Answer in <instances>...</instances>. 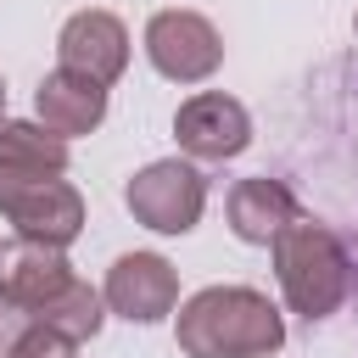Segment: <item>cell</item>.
<instances>
[{
    "instance_id": "16",
    "label": "cell",
    "mask_w": 358,
    "mask_h": 358,
    "mask_svg": "<svg viewBox=\"0 0 358 358\" xmlns=\"http://www.w3.org/2000/svg\"><path fill=\"white\" fill-rule=\"evenodd\" d=\"M352 28H358V17H352Z\"/></svg>"
},
{
    "instance_id": "4",
    "label": "cell",
    "mask_w": 358,
    "mask_h": 358,
    "mask_svg": "<svg viewBox=\"0 0 358 358\" xmlns=\"http://www.w3.org/2000/svg\"><path fill=\"white\" fill-rule=\"evenodd\" d=\"M123 201H129V213L145 229H157V235H190L201 224V207H207V179H201L196 162L162 157V162H145L123 185Z\"/></svg>"
},
{
    "instance_id": "14",
    "label": "cell",
    "mask_w": 358,
    "mask_h": 358,
    "mask_svg": "<svg viewBox=\"0 0 358 358\" xmlns=\"http://www.w3.org/2000/svg\"><path fill=\"white\" fill-rule=\"evenodd\" d=\"M6 358H73V341L56 336V330H45V324H28V330L11 341Z\"/></svg>"
},
{
    "instance_id": "11",
    "label": "cell",
    "mask_w": 358,
    "mask_h": 358,
    "mask_svg": "<svg viewBox=\"0 0 358 358\" xmlns=\"http://www.w3.org/2000/svg\"><path fill=\"white\" fill-rule=\"evenodd\" d=\"M291 218H296V196H291L280 179H268V173L241 179V185L229 190V229H235L246 246H274V235H280Z\"/></svg>"
},
{
    "instance_id": "7",
    "label": "cell",
    "mask_w": 358,
    "mask_h": 358,
    "mask_svg": "<svg viewBox=\"0 0 358 358\" xmlns=\"http://www.w3.org/2000/svg\"><path fill=\"white\" fill-rule=\"evenodd\" d=\"M56 67L90 78V84H117L129 67V28L112 11H73L56 34Z\"/></svg>"
},
{
    "instance_id": "8",
    "label": "cell",
    "mask_w": 358,
    "mask_h": 358,
    "mask_svg": "<svg viewBox=\"0 0 358 358\" xmlns=\"http://www.w3.org/2000/svg\"><path fill=\"white\" fill-rule=\"evenodd\" d=\"M101 296H106V308L123 313L129 324H157V319H168L173 302H179V274H173V263L157 257V252H123V257L106 268Z\"/></svg>"
},
{
    "instance_id": "10",
    "label": "cell",
    "mask_w": 358,
    "mask_h": 358,
    "mask_svg": "<svg viewBox=\"0 0 358 358\" xmlns=\"http://www.w3.org/2000/svg\"><path fill=\"white\" fill-rule=\"evenodd\" d=\"M34 112H39V123H45L50 134L78 140V134L101 129V117H106V90L90 84V78H78V73H67V67H56V73L39 78Z\"/></svg>"
},
{
    "instance_id": "5",
    "label": "cell",
    "mask_w": 358,
    "mask_h": 358,
    "mask_svg": "<svg viewBox=\"0 0 358 358\" xmlns=\"http://www.w3.org/2000/svg\"><path fill=\"white\" fill-rule=\"evenodd\" d=\"M145 56H151V67L162 73V78H173V84H201V78H213L218 73V62H224V39H218V28L201 17V11H157L151 22H145Z\"/></svg>"
},
{
    "instance_id": "15",
    "label": "cell",
    "mask_w": 358,
    "mask_h": 358,
    "mask_svg": "<svg viewBox=\"0 0 358 358\" xmlns=\"http://www.w3.org/2000/svg\"><path fill=\"white\" fill-rule=\"evenodd\" d=\"M0 117H6V78H0Z\"/></svg>"
},
{
    "instance_id": "1",
    "label": "cell",
    "mask_w": 358,
    "mask_h": 358,
    "mask_svg": "<svg viewBox=\"0 0 358 358\" xmlns=\"http://www.w3.org/2000/svg\"><path fill=\"white\" fill-rule=\"evenodd\" d=\"M173 336L185 358H274L285 347V319L252 285H207L179 308Z\"/></svg>"
},
{
    "instance_id": "2",
    "label": "cell",
    "mask_w": 358,
    "mask_h": 358,
    "mask_svg": "<svg viewBox=\"0 0 358 358\" xmlns=\"http://www.w3.org/2000/svg\"><path fill=\"white\" fill-rule=\"evenodd\" d=\"M274 280H280L285 308L313 324V319H330V313L347 302L352 263H347V246H341L324 224H313V218L296 213V218L274 235Z\"/></svg>"
},
{
    "instance_id": "9",
    "label": "cell",
    "mask_w": 358,
    "mask_h": 358,
    "mask_svg": "<svg viewBox=\"0 0 358 358\" xmlns=\"http://www.w3.org/2000/svg\"><path fill=\"white\" fill-rule=\"evenodd\" d=\"M78 274H73V263H67V252L62 246H45V241H11V246H0V302L6 308H17V313H39L50 296H62L67 285H73Z\"/></svg>"
},
{
    "instance_id": "6",
    "label": "cell",
    "mask_w": 358,
    "mask_h": 358,
    "mask_svg": "<svg viewBox=\"0 0 358 358\" xmlns=\"http://www.w3.org/2000/svg\"><path fill=\"white\" fill-rule=\"evenodd\" d=\"M173 140L185 157L196 162H229L252 145V117L235 95L224 90H196L190 101H179L173 112Z\"/></svg>"
},
{
    "instance_id": "12",
    "label": "cell",
    "mask_w": 358,
    "mask_h": 358,
    "mask_svg": "<svg viewBox=\"0 0 358 358\" xmlns=\"http://www.w3.org/2000/svg\"><path fill=\"white\" fill-rule=\"evenodd\" d=\"M101 319H106V296H101L95 285H84V280H73L62 296H50V302L34 313V324H45V330L67 336L73 347H78V341H90V336L101 330Z\"/></svg>"
},
{
    "instance_id": "3",
    "label": "cell",
    "mask_w": 358,
    "mask_h": 358,
    "mask_svg": "<svg viewBox=\"0 0 358 358\" xmlns=\"http://www.w3.org/2000/svg\"><path fill=\"white\" fill-rule=\"evenodd\" d=\"M0 213L17 224L22 241H45V246H73L84 229V196L45 168H22L0 157Z\"/></svg>"
},
{
    "instance_id": "13",
    "label": "cell",
    "mask_w": 358,
    "mask_h": 358,
    "mask_svg": "<svg viewBox=\"0 0 358 358\" xmlns=\"http://www.w3.org/2000/svg\"><path fill=\"white\" fill-rule=\"evenodd\" d=\"M0 157H6V162H22V168L67 173V140H62V134H50L45 123L0 117Z\"/></svg>"
}]
</instances>
